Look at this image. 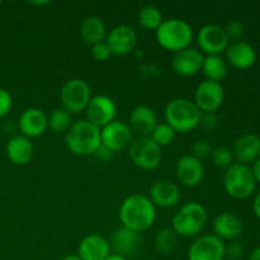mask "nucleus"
I'll return each mask as SVG.
<instances>
[{
    "label": "nucleus",
    "instance_id": "28",
    "mask_svg": "<svg viewBox=\"0 0 260 260\" xmlns=\"http://www.w3.org/2000/svg\"><path fill=\"white\" fill-rule=\"evenodd\" d=\"M73 117L66 109L55 108L47 116L48 128L55 134H66L73 126Z\"/></svg>",
    "mask_w": 260,
    "mask_h": 260
},
{
    "label": "nucleus",
    "instance_id": "34",
    "mask_svg": "<svg viewBox=\"0 0 260 260\" xmlns=\"http://www.w3.org/2000/svg\"><path fill=\"white\" fill-rule=\"evenodd\" d=\"M211 152H212V147H211L210 142L206 141V140H198L193 144L190 155L202 161V160L208 159L211 156Z\"/></svg>",
    "mask_w": 260,
    "mask_h": 260
},
{
    "label": "nucleus",
    "instance_id": "9",
    "mask_svg": "<svg viewBox=\"0 0 260 260\" xmlns=\"http://www.w3.org/2000/svg\"><path fill=\"white\" fill-rule=\"evenodd\" d=\"M197 45L206 56H221L228 50L230 40L223 27L217 24H206L198 30Z\"/></svg>",
    "mask_w": 260,
    "mask_h": 260
},
{
    "label": "nucleus",
    "instance_id": "2",
    "mask_svg": "<svg viewBox=\"0 0 260 260\" xmlns=\"http://www.w3.org/2000/svg\"><path fill=\"white\" fill-rule=\"evenodd\" d=\"M165 123L169 124L177 134H188L200 127L202 112L193 101L187 98L172 99L164 111Z\"/></svg>",
    "mask_w": 260,
    "mask_h": 260
},
{
    "label": "nucleus",
    "instance_id": "7",
    "mask_svg": "<svg viewBox=\"0 0 260 260\" xmlns=\"http://www.w3.org/2000/svg\"><path fill=\"white\" fill-rule=\"evenodd\" d=\"M128 156L137 168L154 170L161 164V147L157 146L150 136H139L128 146Z\"/></svg>",
    "mask_w": 260,
    "mask_h": 260
},
{
    "label": "nucleus",
    "instance_id": "44",
    "mask_svg": "<svg viewBox=\"0 0 260 260\" xmlns=\"http://www.w3.org/2000/svg\"><path fill=\"white\" fill-rule=\"evenodd\" d=\"M61 260H81V259L79 258L78 254H70V255L63 256V258L61 259Z\"/></svg>",
    "mask_w": 260,
    "mask_h": 260
},
{
    "label": "nucleus",
    "instance_id": "35",
    "mask_svg": "<svg viewBox=\"0 0 260 260\" xmlns=\"http://www.w3.org/2000/svg\"><path fill=\"white\" fill-rule=\"evenodd\" d=\"M245 254L243 244L239 243L238 240L230 241L229 245L225 246V258L229 260H240Z\"/></svg>",
    "mask_w": 260,
    "mask_h": 260
},
{
    "label": "nucleus",
    "instance_id": "14",
    "mask_svg": "<svg viewBox=\"0 0 260 260\" xmlns=\"http://www.w3.org/2000/svg\"><path fill=\"white\" fill-rule=\"evenodd\" d=\"M104 42L109 47L112 55L124 56L131 53L136 47L137 35L129 25L119 24L109 30Z\"/></svg>",
    "mask_w": 260,
    "mask_h": 260
},
{
    "label": "nucleus",
    "instance_id": "17",
    "mask_svg": "<svg viewBox=\"0 0 260 260\" xmlns=\"http://www.w3.org/2000/svg\"><path fill=\"white\" fill-rule=\"evenodd\" d=\"M226 52V62L238 70H248L256 62V51L245 41H236L229 45Z\"/></svg>",
    "mask_w": 260,
    "mask_h": 260
},
{
    "label": "nucleus",
    "instance_id": "18",
    "mask_svg": "<svg viewBox=\"0 0 260 260\" xmlns=\"http://www.w3.org/2000/svg\"><path fill=\"white\" fill-rule=\"evenodd\" d=\"M180 196L182 194L177 183L164 179L155 182L151 185L147 197L154 203L155 207L170 208L179 203Z\"/></svg>",
    "mask_w": 260,
    "mask_h": 260
},
{
    "label": "nucleus",
    "instance_id": "5",
    "mask_svg": "<svg viewBox=\"0 0 260 260\" xmlns=\"http://www.w3.org/2000/svg\"><path fill=\"white\" fill-rule=\"evenodd\" d=\"M193 36V28L189 23L178 18L164 19L160 27L155 30L157 43L164 50L174 53L190 47Z\"/></svg>",
    "mask_w": 260,
    "mask_h": 260
},
{
    "label": "nucleus",
    "instance_id": "27",
    "mask_svg": "<svg viewBox=\"0 0 260 260\" xmlns=\"http://www.w3.org/2000/svg\"><path fill=\"white\" fill-rule=\"evenodd\" d=\"M206 80L221 83L229 74V65L222 56H205L202 70Z\"/></svg>",
    "mask_w": 260,
    "mask_h": 260
},
{
    "label": "nucleus",
    "instance_id": "40",
    "mask_svg": "<svg viewBox=\"0 0 260 260\" xmlns=\"http://www.w3.org/2000/svg\"><path fill=\"white\" fill-rule=\"evenodd\" d=\"M253 211H254V215H255V217L260 221V190L256 193L255 197H254Z\"/></svg>",
    "mask_w": 260,
    "mask_h": 260
},
{
    "label": "nucleus",
    "instance_id": "39",
    "mask_svg": "<svg viewBox=\"0 0 260 260\" xmlns=\"http://www.w3.org/2000/svg\"><path fill=\"white\" fill-rule=\"evenodd\" d=\"M113 155L114 152H112L111 150L107 149L103 145H101V146L98 147V150L94 152V156H95L96 159L102 160V161H108V160H111L112 157H113Z\"/></svg>",
    "mask_w": 260,
    "mask_h": 260
},
{
    "label": "nucleus",
    "instance_id": "1",
    "mask_svg": "<svg viewBox=\"0 0 260 260\" xmlns=\"http://www.w3.org/2000/svg\"><path fill=\"white\" fill-rule=\"evenodd\" d=\"M118 217L123 228L141 234L149 230L156 220V207L147 196L135 193L121 203Z\"/></svg>",
    "mask_w": 260,
    "mask_h": 260
},
{
    "label": "nucleus",
    "instance_id": "38",
    "mask_svg": "<svg viewBox=\"0 0 260 260\" xmlns=\"http://www.w3.org/2000/svg\"><path fill=\"white\" fill-rule=\"evenodd\" d=\"M218 126V117L216 113H202L200 127L205 131H213Z\"/></svg>",
    "mask_w": 260,
    "mask_h": 260
},
{
    "label": "nucleus",
    "instance_id": "26",
    "mask_svg": "<svg viewBox=\"0 0 260 260\" xmlns=\"http://www.w3.org/2000/svg\"><path fill=\"white\" fill-rule=\"evenodd\" d=\"M79 33L88 45L94 46L106 41L108 30L101 18L95 17V15H89L81 20Z\"/></svg>",
    "mask_w": 260,
    "mask_h": 260
},
{
    "label": "nucleus",
    "instance_id": "23",
    "mask_svg": "<svg viewBox=\"0 0 260 260\" xmlns=\"http://www.w3.org/2000/svg\"><path fill=\"white\" fill-rule=\"evenodd\" d=\"M140 244H141V235L139 233L121 226L113 233L109 245L111 249H113L114 254L127 258L136 253Z\"/></svg>",
    "mask_w": 260,
    "mask_h": 260
},
{
    "label": "nucleus",
    "instance_id": "21",
    "mask_svg": "<svg viewBox=\"0 0 260 260\" xmlns=\"http://www.w3.org/2000/svg\"><path fill=\"white\" fill-rule=\"evenodd\" d=\"M234 159L240 164L249 165L260 157V136L255 134H244L236 139L233 146Z\"/></svg>",
    "mask_w": 260,
    "mask_h": 260
},
{
    "label": "nucleus",
    "instance_id": "32",
    "mask_svg": "<svg viewBox=\"0 0 260 260\" xmlns=\"http://www.w3.org/2000/svg\"><path fill=\"white\" fill-rule=\"evenodd\" d=\"M210 157L212 160V164L218 169L226 170L234 164L233 150L226 146H218L216 149H212Z\"/></svg>",
    "mask_w": 260,
    "mask_h": 260
},
{
    "label": "nucleus",
    "instance_id": "13",
    "mask_svg": "<svg viewBox=\"0 0 260 260\" xmlns=\"http://www.w3.org/2000/svg\"><path fill=\"white\" fill-rule=\"evenodd\" d=\"M86 121L98 128H103L113 122L117 116V106L112 98L107 95L91 96L85 111Z\"/></svg>",
    "mask_w": 260,
    "mask_h": 260
},
{
    "label": "nucleus",
    "instance_id": "33",
    "mask_svg": "<svg viewBox=\"0 0 260 260\" xmlns=\"http://www.w3.org/2000/svg\"><path fill=\"white\" fill-rule=\"evenodd\" d=\"M223 29H225L229 40L233 41V42L241 41L244 33H245V27H244V24L240 20H231L230 23H228V25Z\"/></svg>",
    "mask_w": 260,
    "mask_h": 260
},
{
    "label": "nucleus",
    "instance_id": "41",
    "mask_svg": "<svg viewBox=\"0 0 260 260\" xmlns=\"http://www.w3.org/2000/svg\"><path fill=\"white\" fill-rule=\"evenodd\" d=\"M251 172H253L254 178H255L256 184H260V157L256 160L255 162H253V168H251Z\"/></svg>",
    "mask_w": 260,
    "mask_h": 260
},
{
    "label": "nucleus",
    "instance_id": "4",
    "mask_svg": "<svg viewBox=\"0 0 260 260\" xmlns=\"http://www.w3.org/2000/svg\"><path fill=\"white\" fill-rule=\"evenodd\" d=\"M207 211L200 202H187L174 213L172 229L178 236L197 238L207 223Z\"/></svg>",
    "mask_w": 260,
    "mask_h": 260
},
{
    "label": "nucleus",
    "instance_id": "16",
    "mask_svg": "<svg viewBox=\"0 0 260 260\" xmlns=\"http://www.w3.org/2000/svg\"><path fill=\"white\" fill-rule=\"evenodd\" d=\"M175 175L178 182L184 187H197L205 178V167L201 160L190 154L183 155L175 165Z\"/></svg>",
    "mask_w": 260,
    "mask_h": 260
},
{
    "label": "nucleus",
    "instance_id": "36",
    "mask_svg": "<svg viewBox=\"0 0 260 260\" xmlns=\"http://www.w3.org/2000/svg\"><path fill=\"white\" fill-rule=\"evenodd\" d=\"M13 108V98L7 89L0 88V119L5 118Z\"/></svg>",
    "mask_w": 260,
    "mask_h": 260
},
{
    "label": "nucleus",
    "instance_id": "10",
    "mask_svg": "<svg viewBox=\"0 0 260 260\" xmlns=\"http://www.w3.org/2000/svg\"><path fill=\"white\" fill-rule=\"evenodd\" d=\"M225 99V90L221 83L203 80L198 84L194 91L193 103L202 113H216Z\"/></svg>",
    "mask_w": 260,
    "mask_h": 260
},
{
    "label": "nucleus",
    "instance_id": "45",
    "mask_svg": "<svg viewBox=\"0 0 260 260\" xmlns=\"http://www.w3.org/2000/svg\"><path fill=\"white\" fill-rule=\"evenodd\" d=\"M0 4H2V2H0Z\"/></svg>",
    "mask_w": 260,
    "mask_h": 260
},
{
    "label": "nucleus",
    "instance_id": "12",
    "mask_svg": "<svg viewBox=\"0 0 260 260\" xmlns=\"http://www.w3.org/2000/svg\"><path fill=\"white\" fill-rule=\"evenodd\" d=\"M102 145L112 152H118L128 149L129 144L134 140V132L129 128L128 123L119 119H114L106 127L101 128Z\"/></svg>",
    "mask_w": 260,
    "mask_h": 260
},
{
    "label": "nucleus",
    "instance_id": "3",
    "mask_svg": "<svg viewBox=\"0 0 260 260\" xmlns=\"http://www.w3.org/2000/svg\"><path fill=\"white\" fill-rule=\"evenodd\" d=\"M65 144L69 151L78 156L94 155L102 145L101 128L95 127L86 119L74 122L65 134Z\"/></svg>",
    "mask_w": 260,
    "mask_h": 260
},
{
    "label": "nucleus",
    "instance_id": "6",
    "mask_svg": "<svg viewBox=\"0 0 260 260\" xmlns=\"http://www.w3.org/2000/svg\"><path fill=\"white\" fill-rule=\"evenodd\" d=\"M223 188L231 198L244 201L255 192L256 182L249 165L234 162L223 173Z\"/></svg>",
    "mask_w": 260,
    "mask_h": 260
},
{
    "label": "nucleus",
    "instance_id": "43",
    "mask_svg": "<svg viewBox=\"0 0 260 260\" xmlns=\"http://www.w3.org/2000/svg\"><path fill=\"white\" fill-rule=\"evenodd\" d=\"M104 260H128V259L124 258V256H122V255H118V254L111 253Z\"/></svg>",
    "mask_w": 260,
    "mask_h": 260
},
{
    "label": "nucleus",
    "instance_id": "22",
    "mask_svg": "<svg viewBox=\"0 0 260 260\" xmlns=\"http://www.w3.org/2000/svg\"><path fill=\"white\" fill-rule=\"evenodd\" d=\"M109 254V241L98 234L85 236L78 246V255L81 260H104Z\"/></svg>",
    "mask_w": 260,
    "mask_h": 260
},
{
    "label": "nucleus",
    "instance_id": "20",
    "mask_svg": "<svg viewBox=\"0 0 260 260\" xmlns=\"http://www.w3.org/2000/svg\"><path fill=\"white\" fill-rule=\"evenodd\" d=\"M213 235L222 241H234L241 236L244 223L239 216L233 212H222L213 220Z\"/></svg>",
    "mask_w": 260,
    "mask_h": 260
},
{
    "label": "nucleus",
    "instance_id": "15",
    "mask_svg": "<svg viewBox=\"0 0 260 260\" xmlns=\"http://www.w3.org/2000/svg\"><path fill=\"white\" fill-rule=\"evenodd\" d=\"M205 55L197 48L188 47L174 53L172 58V68L177 75L183 78L194 76L202 70Z\"/></svg>",
    "mask_w": 260,
    "mask_h": 260
},
{
    "label": "nucleus",
    "instance_id": "8",
    "mask_svg": "<svg viewBox=\"0 0 260 260\" xmlns=\"http://www.w3.org/2000/svg\"><path fill=\"white\" fill-rule=\"evenodd\" d=\"M90 99L91 89L83 79H70L61 88L60 101L62 108L70 114H78L85 111Z\"/></svg>",
    "mask_w": 260,
    "mask_h": 260
},
{
    "label": "nucleus",
    "instance_id": "37",
    "mask_svg": "<svg viewBox=\"0 0 260 260\" xmlns=\"http://www.w3.org/2000/svg\"><path fill=\"white\" fill-rule=\"evenodd\" d=\"M91 56H93L94 60L103 62V61H107L109 57H111L112 53H111V50H109V47L107 46V43L101 42L91 46Z\"/></svg>",
    "mask_w": 260,
    "mask_h": 260
},
{
    "label": "nucleus",
    "instance_id": "24",
    "mask_svg": "<svg viewBox=\"0 0 260 260\" xmlns=\"http://www.w3.org/2000/svg\"><path fill=\"white\" fill-rule=\"evenodd\" d=\"M157 124L154 109L147 106H137L129 113V128L139 136H150Z\"/></svg>",
    "mask_w": 260,
    "mask_h": 260
},
{
    "label": "nucleus",
    "instance_id": "19",
    "mask_svg": "<svg viewBox=\"0 0 260 260\" xmlns=\"http://www.w3.org/2000/svg\"><path fill=\"white\" fill-rule=\"evenodd\" d=\"M18 127L23 136L28 139L42 136L48 128L47 114L40 108H28L20 114Z\"/></svg>",
    "mask_w": 260,
    "mask_h": 260
},
{
    "label": "nucleus",
    "instance_id": "30",
    "mask_svg": "<svg viewBox=\"0 0 260 260\" xmlns=\"http://www.w3.org/2000/svg\"><path fill=\"white\" fill-rule=\"evenodd\" d=\"M162 20L164 18H162L161 12L159 8L154 7V5H146V7L141 8L137 14V22L146 30H156Z\"/></svg>",
    "mask_w": 260,
    "mask_h": 260
},
{
    "label": "nucleus",
    "instance_id": "25",
    "mask_svg": "<svg viewBox=\"0 0 260 260\" xmlns=\"http://www.w3.org/2000/svg\"><path fill=\"white\" fill-rule=\"evenodd\" d=\"M35 155L32 140L23 135L12 137L7 144V156L13 164L27 165Z\"/></svg>",
    "mask_w": 260,
    "mask_h": 260
},
{
    "label": "nucleus",
    "instance_id": "11",
    "mask_svg": "<svg viewBox=\"0 0 260 260\" xmlns=\"http://www.w3.org/2000/svg\"><path fill=\"white\" fill-rule=\"evenodd\" d=\"M225 241L213 234L201 235L188 248V260H223Z\"/></svg>",
    "mask_w": 260,
    "mask_h": 260
},
{
    "label": "nucleus",
    "instance_id": "42",
    "mask_svg": "<svg viewBox=\"0 0 260 260\" xmlns=\"http://www.w3.org/2000/svg\"><path fill=\"white\" fill-rule=\"evenodd\" d=\"M249 260H260V245L254 248L249 254Z\"/></svg>",
    "mask_w": 260,
    "mask_h": 260
},
{
    "label": "nucleus",
    "instance_id": "29",
    "mask_svg": "<svg viewBox=\"0 0 260 260\" xmlns=\"http://www.w3.org/2000/svg\"><path fill=\"white\" fill-rule=\"evenodd\" d=\"M178 235L172 228H162L155 236L154 245L157 253L162 255H170L177 246Z\"/></svg>",
    "mask_w": 260,
    "mask_h": 260
},
{
    "label": "nucleus",
    "instance_id": "31",
    "mask_svg": "<svg viewBox=\"0 0 260 260\" xmlns=\"http://www.w3.org/2000/svg\"><path fill=\"white\" fill-rule=\"evenodd\" d=\"M175 135L177 132L172 128L168 123L162 122V123H157L156 127L154 128L152 134L150 135V137L152 139V141L160 147L169 146L174 142Z\"/></svg>",
    "mask_w": 260,
    "mask_h": 260
}]
</instances>
